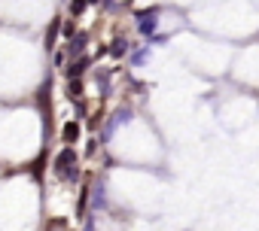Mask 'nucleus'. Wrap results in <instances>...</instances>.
I'll return each mask as SVG.
<instances>
[{
    "label": "nucleus",
    "instance_id": "f257e3e1",
    "mask_svg": "<svg viewBox=\"0 0 259 231\" xmlns=\"http://www.w3.org/2000/svg\"><path fill=\"white\" fill-rule=\"evenodd\" d=\"M55 174L64 177V180H76V152L70 146L55 155Z\"/></svg>",
    "mask_w": 259,
    "mask_h": 231
},
{
    "label": "nucleus",
    "instance_id": "f03ea898",
    "mask_svg": "<svg viewBox=\"0 0 259 231\" xmlns=\"http://www.w3.org/2000/svg\"><path fill=\"white\" fill-rule=\"evenodd\" d=\"M128 122H132V112H128V109H119L113 119L107 122V128H104V134H101V137H104V140H110V137H113V131H116V128H122V125H128Z\"/></svg>",
    "mask_w": 259,
    "mask_h": 231
},
{
    "label": "nucleus",
    "instance_id": "7ed1b4c3",
    "mask_svg": "<svg viewBox=\"0 0 259 231\" xmlns=\"http://www.w3.org/2000/svg\"><path fill=\"white\" fill-rule=\"evenodd\" d=\"M85 67H89V58H76V61L67 67V76H70V79H79V76L85 73Z\"/></svg>",
    "mask_w": 259,
    "mask_h": 231
},
{
    "label": "nucleus",
    "instance_id": "20e7f679",
    "mask_svg": "<svg viewBox=\"0 0 259 231\" xmlns=\"http://www.w3.org/2000/svg\"><path fill=\"white\" fill-rule=\"evenodd\" d=\"M138 19H141V34H153V31H156V19H153V10H150V13H141Z\"/></svg>",
    "mask_w": 259,
    "mask_h": 231
},
{
    "label": "nucleus",
    "instance_id": "39448f33",
    "mask_svg": "<svg viewBox=\"0 0 259 231\" xmlns=\"http://www.w3.org/2000/svg\"><path fill=\"white\" fill-rule=\"evenodd\" d=\"M61 137H64V143H73V140L79 137V125H76V122H67V125L61 128Z\"/></svg>",
    "mask_w": 259,
    "mask_h": 231
},
{
    "label": "nucleus",
    "instance_id": "423d86ee",
    "mask_svg": "<svg viewBox=\"0 0 259 231\" xmlns=\"http://www.w3.org/2000/svg\"><path fill=\"white\" fill-rule=\"evenodd\" d=\"M85 49V34H76L73 40H70V55H79Z\"/></svg>",
    "mask_w": 259,
    "mask_h": 231
},
{
    "label": "nucleus",
    "instance_id": "0eeeda50",
    "mask_svg": "<svg viewBox=\"0 0 259 231\" xmlns=\"http://www.w3.org/2000/svg\"><path fill=\"white\" fill-rule=\"evenodd\" d=\"M125 52H128V40H116V43L110 46V55H113V58H122Z\"/></svg>",
    "mask_w": 259,
    "mask_h": 231
},
{
    "label": "nucleus",
    "instance_id": "6e6552de",
    "mask_svg": "<svg viewBox=\"0 0 259 231\" xmlns=\"http://www.w3.org/2000/svg\"><path fill=\"white\" fill-rule=\"evenodd\" d=\"M85 4H89V0H73V4H70V13H73V16H79V13L85 10Z\"/></svg>",
    "mask_w": 259,
    "mask_h": 231
},
{
    "label": "nucleus",
    "instance_id": "1a4fd4ad",
    "mask_svg": "<svg viewBox=\"0 0 259 231\" xmlns=\"http://www.w3.org/2000/svg\"><path fill=\"white\" fill-rule=\"evenodd\" d=\"M55 31H58V22L49 28V37H46V49H52V46H55Z\"/></svg>",
    "mask_w": 259,
    "mask_h": 231
},
{
    "label": "nucleus",
    "instance_id": "9d476101",
    "mask_svg": "<svg viewBox=\"0 0 259 231\" xmlns=\"http://www.w3.org/2000/svg\"><path fill=\"white\" fill-rule=\"evenodd\" d=\"M70 94H73V97L82 94V82H79V79H70Z\"/></svg>",
    "mask_w": 259,
    "mask_h": 231
},
{
    "label": "nucleus",
    "instance_id": "9b49d317",
    "mask_svg": "<svg viewBox=\"0 0 259 231\" xmlns=\"http://www.w3.org/2000/svg\"><path fill=\"white\" fill-rule=\"evenodd\" d=\"M95 204H98V207L104 204V186H95Z\"/></svg>",
    "mask_w": 259,
    "mask_h": 231
},
{
    "label": "nucleus",
    "instance_id": "f8f14e48",
    "mask_svg": "<svg viewBox=\"0 0 259 231\" xmlns=\"http://www.w3.org/2000/svg\"><path fill=\"white\" fill-rule=\"evenodd\" d=\"M147 55H150L147 49H144V52H138V55H135V64H144V61H147Z\"/></svg>",
    "mask_w": 259,
    "mask_h": 231
},
{
    "label": "nucleus",
    "instance_id": "ddd939ff",
    "mask_svg": "<svg viewBox=\"0 0 259 231\" xmlns=\"http://www.w3.org/2000/svg\"><path fill=\"white\" fill-rule=\"evenodd\" d=\"M82 231H95V219H89V222H85V228H82Z\"/></svg>",
    "mask_w": 259,
    "mask_h": 231
},
{
    "label": "nucleus",
    "instance_id": "4468645a",
    "mask_svg": "<svg viewBox=\"0 0 259 231\" xmlns=\"http://www.w3.org/2000/svg\"><path fill=\"white\" fill-rule=\"evenodd\" d=\"M89 4H98V0H89Z\"/></svg>",
    "mask_w": 259,
    "mask_h": 231
}]
</instances>
